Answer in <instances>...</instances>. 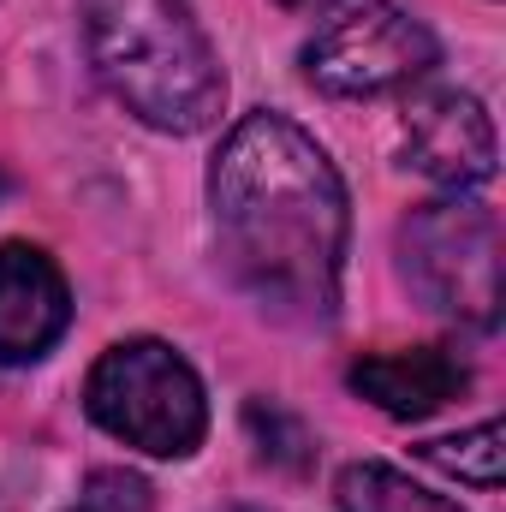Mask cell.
Returning <instances> with one entry per match:
<instances>
[{"mask_svg":"<svg viewBox=\"0 0 506 512\" xmlns=\"http://www.w3.org/2000/svg\"><path fill=\"white\" fill-rule=\"evenodd\" d=\"M346 382H352V393H364L376 411L417 423V417L441 411L459 387L471 382V370L447 346H411V352H370V358H358L346 370Z\"/></svg>","mask_w":506,"mask_h":512,"instance_id":"obj_8","label":"cell"},{"mask_svg":"<svg viewBox=\"0 0 506 512\" xmlns=\"http://www.w3.org/2000/svg\"><path fill=\"white\" fill-rule=\"evenodd\" d=\"M233 512H256V507H233Z\"/></svg>","mask_w":506,"mask_h":512,"instance_id":"obj_13","label":"cell"},{"mask_svg":"<svg viewBox=\"0 0 506 512\" xmlns=\"http://www.w3.org/2000/svg\"><path fill=\"white\" fill-rule=\"evenodd\" d=\"M72 292L54 256L36 245H0V364H36L60 346Z\"/></svg>","mask_w":506,"mask_h":512,"instance_id":"obj_7","label":"cell"},{"mask_svg":"<svg viewBox=\"0 0 506 512\" xmlns=\"http://www.w3.org/2000/svg\"><path fill=\"white\" fill-rule=\"evenodd\" d=\"M441 60L435 36L393 0H358L304 42V78L328 96H387L429 78Z\"/></svg>","mask_w":506,"mask_h":512,"instance_id":"obj_5","label":"cell"},{"mask_svg":"<svg viewBox=\"0 0 506 512\" xmlns=\"http://www.w3.org/2000/svg\"><path fill=\"white\" fill-rule=\"evenodd\" d=\"M66 512H149V483L131 471H90L84 495Z\"/></svg>","mask_w":506,"mask_h":512,"instance_id":"obj_11","label":"cell"},{"mask_svg":"<svg viewBox=\"0 0 506 512\" xmlns=\"http://www.w3.org/2000/svg\"><path fill=\"white\" fill-rule=\"evenodd\" d=\"M340 512H465V507H453V501L417 489V483H411L405 471H393V465L364 459V465H346V471H340Z\"/></svg>","mask_w":506,"mask_h":512,"instance_id":"obj_9","label":"cell"},{"mask_svg":"<svg viewBox=\"0 0 506 512\" xmlns=\"http://www.w3.org/2000/svg\"><path fill=\"white\" fill-rule=\"evenodd\" d=\"M405 155L423 179L465 197L495 179V126L465 90H423L405 102Z\"/></svg>","mask_w":506,"mask_h":512,"instance_id":"obj_6","label":"cell"},{"mask_svg":"<svg viewBox=\"0 0 506 512\" xmlns=\"http://www.w3.org/2000/svg\"><path fill=\"white\" fill-rule=\"evenodd\" d=\"M399 268L417 298L453 322L495 328L501 322V221L483 203L447 197L411 209L399 227Z\"/></svg>","mask_w":506,"mask_h":512,"instance_id":"obj_4","label":"cell"},{"mask_svg":"<svg viewBox=\"0 0 506 512\" xmlns=\"http://www.w3.org/2000/svg\"><path fill=\"white\" fill-rule=\"evenodd\" d=\"M90 66L149 131L191 137L221 120L227 78L191 0H84Z\"/></svg>","mask_w":506,"mask_h":512,"instance_id":"obj_2","label":"cell"},{"mask_svg":"<svg viewBox=\"0 0 506 512\" xmlns=\"http://www.w3.org/2000/svg\"><path fill=\"white\" fill-rule=\"evenodd\" d=\"M209 209L227 280L286 328L340 316L352 209L328 149L286 114H245L209 167Z\"/></svg>","mask_w":506,"mask_h":512,"instance_id":"obj_1","label":"cell"},{"mask_svg":"<svg viewBox=\"0 0 506 512\" xmlns=\"http://www.w3.org/2000/svg\"><path fill=\"white\" fill-rule=\"evenodd\" d=\"M280 6H298V12H322V6H334V0H280Z\"/></svg>","mask_w":506,"mask_h":512,"instance_id":"obj_12","label":"cell"},{"mask_svg":"<svg viewBox=\"0 0 506 512\" xmlns=\"http://www.w3.org/2000/svg\"><path fill=\"white\" fill-rule=\"evenodd\" d=\"M84 411L137 453L185 459L209 435V399L197 370L167 340H120L96 358L84 382Z\"/></svg>","mask_w":506,"mask_h":512,"instance_id":"obj_3","label":"cell"},{"mask_svg":"<svg viewBox=\"0 0 506 512\" xmlns=\"http://www.w3.org/2000/svg\"><path fill=\"white\" fill-rule=\"evenodd\" d=\"M429 465H441L447 477L459 483H477V489H495L501 483V423H477L471 435H453V441H429L423 447Z\"/></svg>","mask_w":506,"mask_h":512,"instance_id":"obj_10","label":"cell"}]
</instances>
